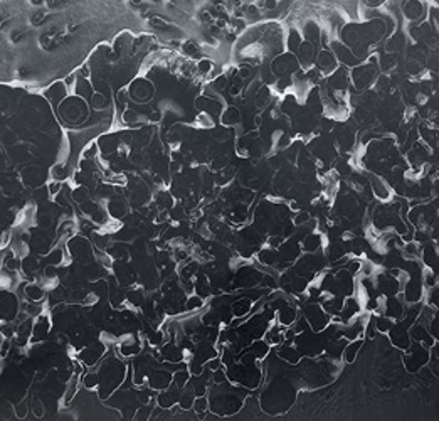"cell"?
Segmentation results:
<instances>
[{"label": "cell", "mask_w": 439, "mask_h": 421, "mask_svg": "<svg viewBox=\"0 0 439 421\" xmlns=\"http://www.w3.org/2000/svg\"><path fill=\"white\" fill-rule=\"evenodd\" d=\"M305 319L313 330H325V327L332 322V315H328L318 303H311L305 308Z\"/></svg>", "instance_id": "6da1fadb"}, {"label": "cell", "mask_w": 439, "mask_h": 421, "mask_svg": "<svg viewBox=\"0 0 439 421\" xmlns=\"http://www.w3.org/2000/svg\"><path fill=\"white\" fill-rule=\"evenodd\" d=\"M410 347V354L404 359L405 366H407L409 371H419L424 364H427L429 361V349L424 347L421 342H414Z\"/></svg>", "instance_id": "7a4b0ae2"}, {"label": "cell", "mask_w": 439, "mask_h": 421, "mask_svg": "<svg viewBox=\"0 0 439 421\" xmlns=\"http://www.w3.org/2000/svg\"><path fill=\"white\" fill-rule=\"evenodd\" d=\"M370 189H372V192L375 194V197L382 200V202H387V200L392 199V189H390L389 184H387L384 179H380V177H377V175L372 177Z\"/></svg>", "instance_id": "3957f363"}, {"label": "cell", "mask_w": 439, "mask_h": 421, "mask_svg": "<svg viewBox=\"0 0 439 421\" xmlns=\"http://www.w3.org/2000/svg\"><path fill=\"white\" fill-rule=\"evenodd\" d=\"M296 319H298V315H296V308L291 305L290 302L283 303V305L278 308V322H280L281 325H291L295 324Z\"/></svg>", "instance_id": "277c9868"}, {"label": "cell", "mask_w": 439, "mask_h": 421, "mask_svg": "<svg viewBox=\"0 0 439 421\" xmlns=\"http://www.w3.org/2000/svg\"><path fill=\"white\" fill-rule=\"evenodd\" d=\"M253 302L249 298H239L231 303V310H233V317H239V319H246V315H251Z\"/></svg>", "instance_id": "5b68a950"}, {"label": "cell", "mask_w": 439, "mask_h": 421, "mask_svg": "<svg viewBox=\"0 0 439 421\" xmlns=\"http://www.w3.org/2000/svg\"><path fill=\"white\" fill-rule=\"evenodd\" d=\"M421 260L424 261V266L429 270H434L437 265V250L434 245H426L421 248Z\"/></svg>", "instance_id": "8992f818"}, {"label": "cell", "mask_w": 439, "mask_h": 421, "mask_svg": "<svg viewBox=\"0 0 439 421\" xmlns=\"http://www.w3.org/2000/svg\"><path fill=\"white\" fill-rule=\"evenodd\" d=\"M362 344H363L362 339L358 337V339H353L350 344H347L345 347H343L342 355H343V359H345V362H353V361H355L358 352H360V349H362Z\"/></svg>", "instance_id": "52a82bcc"}, {"label": "cell", "mask_w": 439, "mask_h": 421, "mask_svg": "<svg viewBox=\"0 0 439 421\" xmlns=\"http://www.w3.org/2000/svg\"><path fill=\"white\" fill-rule=\"evenodd\" d=\"M249 352L256 359H263L264 355H268V352H270V344L266 340H254V342L249 344Z\"/></svg>", "instance_id": "ba28073f"}, {"label": "cell", "mask_w": 439, "mask_h": 421, "mask_svg": "<svg viewBox=\"0 0 439 421\" xmlns=\"http://www.w3.org/2000/svg\"><path fill=\"white\" fill-rule=\"evenodd\" d=\"M207 406H209V401H207L204 396H199L195 401H193V408H195L197 413H200V414H204V413H205V411H207Z\"/></svg>", "instance_id": "9c48e42d"}, {"label": "cell", "mask_w": 439, "mask_h": 421, "mask_svg": "<svg viewBox=\"0 0 439 421\" xmlns=\"http://www.w3.org/2000/svg\"><path fill=\"white\" fill-rule=\"evenodd\" d=\"M202 307H204V300H202V297H192V298H188L187 310L193 312V310H199V308H202Z\"/></svg>", "instance_id": "30bf717a"}]
</instances>
